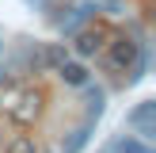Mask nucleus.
Returning <instances> with one entry per match:
<instances>
[{"instance_id":"1","label":"nucleus","mask_w":156,"mask_h":153,"mask_svg":"<svg viewBox=\"0 0 156 153\" xmlns=\"http://www.w3.org/2000/svg\"><path fill=\"white\" fill-rule=\"evenodd\" d=\"M129 126H137V134L141 138H152L156 134V103H137L133 111H129Z\"/></svg>"},{"instance_id":"2","label":"nucleus","mask_w":156,"mask_h":153,"mask_svg":"<svg viewBox=\"0 0 156 153\" xmlns=\"http://www.w3.org/2000/svg\"><path fill=\"white\" fill-rule=\"evenodd\" d=\"M137 54H141V46H137L133 38H114L111 42V65L114 69H129L137 61Z\"/></svg>"},{"instance_id":"3","label":"nucleus","mask_w":156,"mask_h":153,"mask_svg":"<svg viewBox=\"0 0 156 153\" xmlns=\"http://www.w3.org/2000/svg\"><path fill=\"white\" fill-rule=\"evenodd\" d=\"M12 115H15L19 122H34L38 115H42V92H23V96L15 99Z\"/></svg>"},{"instance_id":"4","label":"nucleus","mask_w":156,"mask_h":153,"mask_svg":"<svg viewBox=\"0 0 156 153\" xmlns=\"http://www.w3.org/2000/svg\"><path fill=\"white\" fill-rule=\"evenodd\" d=\"M99 46H103V35L99 31H80L73 42V50L80 54V58H91V54H99Z\"/></svg>"},{"instance_id":"5","label":"nucleus","mask_w":156,"mask_h":153,"mask_svg":"<svg viewBox=\"0 0 156 153\" xmlns=\"http://www.w3.org/2000/svg\"><path fill=\"white\" fill-rule=\"evenodd\" d=\"M88 138H91V122H84V126H76L73 134L61 142V153H80L84 145H88Z\"/></svg>"},{"instance_id":"6","label":"nucleus","mask_w":156,"mask_h":153,"mask_svg":"<svg viewBox=\"0 0 156 153\" xmlns=\"http://www.w3.org/2000/svg\"><path fill=\"white\" fill-rule=\"evenodd\" d=\"M61 80H65V84H76V88H84V84H88V69H84L80 61H61Z\"/></svg>"},{"instance_id":"7","label":"nucleus","mask_w":156,"mask_h":153,"mask_svg":"<svg viewBox=\"0 0 156 153\" xmlns=\"http://www.w3.org/2000/svg\"><path fill=\"white\" fill-rule=\"evenodd\" d=\"M114 153H152V145L141 142V138H118L114 142Z\"/></svg>"},{"instance_id":"8","label":"nucleus","mask_w":156,"mask_h":153,"mask_svg":"<svg viewBox=\"0 0 156 153\" xmlns=\"http://www.w3.org/2000/svg\"><path fill=\"white\" fill-rule=\"evenodd\" d=\"M38 61H42V65H53V69H61V61H69V58H65V50H61V46H46Z\"/></svg>"},{"instance_id":"9","label":"nucleus","mask_w":156,"mask_h":153,"mask_svg":"<svg viewBox=\"0 0 156 153\" xmlns=\"http://www.w3.org/2000/svg\"><path fill=\"white\" fill-rule=\"evenodd\" d=\"M8 153H38V145H34V138L19 134V138H12V142H8Z\"/></svg>"},{"instance_id":"10","label":"nucleus","mask_w":156,"mask_h":153,"mask_svg":"<svg viewBox=\"0 0 156 153\" xmlns=\"http://www.w3.org/2000/svg\"><path fill=\"white\" fill-rule=\"evenodd\" d=\"M99 115H103V92H91V96H88V122H95L99 119Z\"/></svg>"},{"instance_id":"11","label":"nucleus","mask_w":156,"mask_h":153,"mask_svg":"<svg viewBox=\"0 0 156 153\" xmlns=\"http://www.w3.org/2000/svg\"><path fill=\"white\" fill-rule=\"evenodd\" d=\"M84 19H88V8H76V12H73V19H69V23H61V31H65V35H73V31L80 27Z\"/></svg>"}]
</instances>
